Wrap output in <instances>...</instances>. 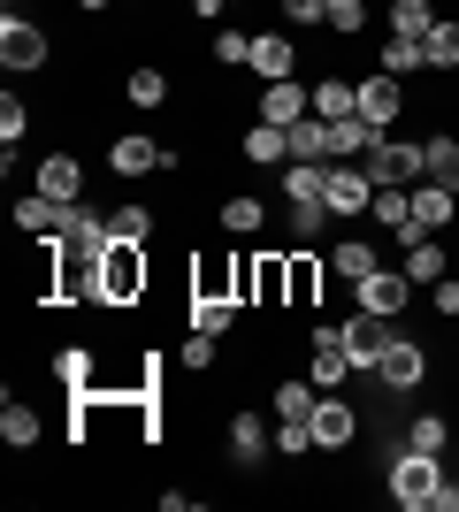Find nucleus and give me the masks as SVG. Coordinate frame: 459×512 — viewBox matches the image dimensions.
Masks as SVG:
<instances>
[{"instance_id": "4468645a", "label": "nucleus", "mask_w": 459, "mask_h": 512, "mask_svg": "<svg viewBox=\"0 0 459 512\" xmlns=\"http://www.w3.org/2000/svg\"><path fill=\"white\" fill-rule=\"evenodd\" d=\"M452 214H459V192H444V184H414V230L444 237V230H452Z\"/></svg>"}, {"instance_id": "a19ab883", "label": "nucleus", "mask_w": 459, "mask_h": 512, "mask_svg": "<svg viewBox=\"0 0 459 512\" xmlns=\"http://www.w3.org/2000/svg\"><path fill=\"white\" fill-rule=\"evenodd\" d=\"M215 62L245 69V62H253V39H245V31H215Z\"/></svg>"}, {"instance_id": "a211bd4d", "label": "nucleus", "mask_w": 459, "mask_h": 512, "mask_svg": "<svg viewBox=\"0 0 459 512\" xmlns=\"http://www.w3.org/2000/svg\"><path fill=\"white\" fill-rule=\"evenodd\" d=\"M16 230H23V237H62V199L23 192V199H16Z\"/></svg>"}, {"instance_id": "bb28decb", "label": "nucleus", "mask_w": 459, "mask_h": 512, "mask_svg": "<svg viewBox=\"0 0 459 512\" xmlns=\"http://www.w3.org/2000/svg\"><path fill=\"white\" fill-rule=\"evenodd\" d=\"M291 130V161H329V123L306 115V123H284Z\"/></svg>"}, {"instance_id": "423d86ee", "label": "nucleus", "mask_w": 459, "mask_h": 512, "mask_svg": "<svg viewBox=\"0 0 459 512\" xmlns=\"http://www.w3.org/2000/svg\"><path fill=\"white\" fill-rule=\"evenodd\" d=\"M421 375H429V352H421L414 337H391V344H383V360H375V383H383V390H414Z\"/></svg>"}, {"instance_id": "a18cd8bd", "label": "nucleus", "mask_w": 459, "mask_h": 512, "mask_svg": "<svg viewBox=\"0 0 459 512\" xmlns=\"http://www.w3.org/2000/svg\"><path fill=\"white\" fill-rule=\"evenodd\" d=\"M23 130H31V115H23L16 100H0V146L16 153V138H23Z\"/></svg>"}, {"instance_id": "f03ea898", "label": "nucleus", "mask_w": 459, "mask_h": 512, "mask_svg": "<svg viewBox=\"0 0 459 512\" xmlns=\"http://www.w3.org/2000/svg\"><path fill=\"white\" fill-rule=\"evenodd\" d=\"M146 291V245H108L100 253V306H131Z\"/></svg>"}, {"instance_id": "37998d69", "label": "nucleus", "mask_w": 459, "mask_h": 512, "mask_svg": "<svg viewBox=\"0 0 459 512\" xmlns=\"http://www.w3.org/2000/svg\"><path fill=\"white\" fill-rule=\"evenodd\" d=\"M176 367H215V337H207V329H192V344H184V352H176Z\"/></svg>"}, {"instance_id": "7ed1b4c3", "label": "nucleus", "mask_w": 459, "mask_h": 512, "mask_svg": "<svg viewBox=\"0 0 459 512\" xmlns=\"http://www.w3.org/2000/svg\"><path fill=\"white\" fill-rule=\"evenodd\" d=\"M322 199H329V214H337V222L368 214V207H375V176H368V161H329Z\"/></svg>"}, {"instance_id": "c85d7f7f", "label": "nucleus", "mask_w": 459, "mask_h": 512, "mask_svg": "<svg viewBox=\"0 0 459 512\" xmlns=\"http://www.w3.org/2000/svg\"><path fill=\"white\" fill-rule=\"evenodd\" d=\"M429 23H437L429 0H391V39H429Z\"/></svg>"}, {"instance_id": "f704fd0d", "label": "nucleus", "mask_w": 459, "mask_h": 512, "mask_svg": "<svg viewBox=\"0 0 459 512\" xmlns=\"http://www.w3.org/2000/svg\"><path fill=\"white\" fill-rule=\"evenodd\" d=\"M421 153H429V184H444V192H459V146H452V138H429V146H421Z\"/></svg>"}, {"instance_id": "f8f14e48", "label": "nucleus", "mask_w": 459, "mask_h": 512, "mask_svg": "<svg viewBox=\"0 0 459 512\" xmlns=\"http://www.w3.org/2000/svg\"><path fill=\"white\" fill-rule=\"evenodd\" d=\"M115 176H146V169H176V153L169 146H153V138H115L108 146Z\"/></svg>"}, {"instance_id": "09e8293b", "label": "nucleus", "mask_w": 459, "mask_h": 512, "mask_svg": "<svg viewBox=\"0 0 459 512\" xmlns=\"http://www.w3.org/2000/svg\"><path fill=\"white\" fill-rule=\"evenodd\" d=\"M77 8H108V0H77Z\"/></svg>"}, {"instance_id": "ddd939ff", "label": "nucleus", "mask_w": 459, "mask_h": 512, "mask_svg": "<svg viewBox=\"0 0 459 512\" xmlns=\"http://www.w3.org/2000/svg\"><path fill=\"white\" fill-rule=\"evenodd\" d=\"M375 138H383V130H375L368 115H337V123H329V161H368Z\"/></svg>"}, {"instance_id": "ea45409f", "label": "nucleus", "mask_w": 459, "mask_h": 512, "mask_svg": "<svg viewBox=\"0 0 459 512\" xmlns=\"http://www.w3.org/2000/svg\"><path fill=\"white\" fill-rule=\"evenodd\" d=\"M329 31H337V39L368 31V0H329Z\"/></svg>"}, {"instance_id": "5701e85b", "label": "nucleus", "mask_w": 459, "mask_h": 512, "mask_svg": "<svg viewBox=\"0 0 459 512\" xmlns=\"http://www.w3.org/2000/svg\"><path fill=\"white\" fill-rule=\"evenodd\" d=\"M314 115H322V123H337V115H360V85H345V77H322V85H314Z\"/></svg>"}, {"instance_id": "c9c22d12", "label": "nucleus", "mask_w": 459, "mask_h": 512, "mask_svg": "<svg viewBox=\"0 0 459 512\" xmlns=\"http://www.w3.org/2000/svg\"><path fill=\"white\" fill-rule=\"evenodd\" d=\"M123 92H131V107H161V100H169V77H161L153 62H138V69H131V85H123Z\"/></svg>"}, {"instance_id": "39448f33", "label": "nucleus", "mask_w": 459, "mask_h": 512, "mask_svg": "<svg viewBox=\"0 0 459 512\" xmlns=\"http://www.w3.org/2000/svg\"><path fill=\"white\" fill-rule=\"evenodd\" d=\"M352 344H345V329H314V367H306V375H314V390H345V375H352Z\"/></svg>"}, {"instance_id": "9d476101", "label": "nucleus", "mask_w": 459, "mask_h": 512, "mask_svg": "<svg viewBox=\"0 0 459 512\" xmlns=\"http://www.w3.org/2000/svg\"><path fill=\"white\" fill-rule=\"evenodd\" d=\"M306 115H314V85H299V77L261 92V123H306Z\"/></svg>"}, {"instance_id": "de8ad7c7", "label": "nucleus", "mask_w": 459, "mask_h": 512, "mask_svg": "<svg viewBox=\"0 0 459 512\" xmlns=\"http://www.w3.org/2000/svg\"><path fill=\"white\" fill-rule=\"evenodd\" d=\"M437 306H444V314L459 321V276H444V283H437Z\"/></svg>"}, {"instance_id": "473e14b6", "label": "nucleus", "mask_w": 459, "mask_h": 512, "mask_svg": "<svg viewBox=\"0 0 459 512\" xmlns=\"http://www.w3.org/2000/svg\"><path fill=\"white\" fill-rule=\"evenodd\" d=\"M322 222H337V214H329V199H291V237H299V245H314V237H322Z\"/></svg>"}, {"instance_id": "c756f323", "label": "nucleus", "mask_w": 459, "mask_h": 512, "mask_svg": "<svg viewBox=\"0 0 459 512\" xmlns=\"http://www.w3.org/2000/svg\"><path fill=\"white\" fill-rule=\"evenodd\" d=\"M314 406H322L314 375H306V383H284V390H276V421H314Z\"/></svg>"}, {"instance_id": "7c9ffc66", "label": "nucleus", "mask_w": 459, "mask_h": 512, "mask_svg": "<svg viewBox=\"0 0 459 512\" xmlns=\"http://www.w3.org/2000/svg\"><path fill=\"white\" fill-rule=\"evenodd\" d=\"M421 54H429V69H459V23H429V39H421Z\"/></svg>"}, {"instance_id": "dca6fc26", "label": "nucleus", "mask_w": 459, "mask_h": 512, "mask_svg": "<svg viewBox=\"0 0 459 512\" xmlns=\"http://www.w3.org/2000/svg\"><path fill=\"white\" fill-rule=\"evenodd\" d=\"M245 69H261V85H284L291 69H299V54H291L284 31H261V39H253V62H245Z\"/></svg>"}, {"instance_id": "2f4dec72", "label": "nucleus", "mask_w": 459, "mask_h": 512, "mask_svg": "<svg viewBox=\"0 0 459 512\" xmlns=\"http://www.w3.org/2000/svg\"><path fill=\"white\" fill-rule=\"evenodd\" d=\"M0 436H8V444H39V413L23 406V398H8V406H0Z\"/></svg>"}, {"instance_id": "79ce46f5", "label": "nucleus", "mask_w": 459, "mask_h": 512, "mask_svg": "<svg viewBox=\"0 0 459 512\" xmlns=\"http://www.w3.org/2000/svg\"><path fill=\"white\" fill-rule=\"evenodd\" d=\"M276 451H284V459L314 451V428H306V421H276Z\"/></svg>"}, {"instance_id": "6e6552de", "label": "nucleus", "mask_w": 459, "mask_h": 512, "mask_svg": "<svg viewBox=\"0 0 459 512\" xmlns=\"http://www.w3.org/2000/svg\"><path fill=\"white\" fill-rule=\"evenodd\" d=\"M0 62L16 69V77H23V69H46V31H39V23H23V16H8V23H0Z\"/></svg>"}, {"instance_id": "c03bdc74", "label": "nucleus", "mask_w": 459, "mask_h": 512, "mask_svg": "<svg viewBox=\"0 0 459 512\" xmlns=\"http://www.w3.org/2000/svg\"><path fill=\"white\" fill-rule=\"evenodd\" d=\"M54 375H62L69 390H85V383H92V352H62V360H54Z\"/></svg>"}, {"instance_id": "a878e982", "label": "nucleus", "mask_w": 459, "mask_h": 512, "mask_svg": "<svg viewBox=\"0 0 459 512\" xmlns=\"http://www.w3.org/2000/svg\"><path fill=\"white\" fill-rule=\"evenodd\" d=\"M284 268H291V306L322 299V260H314V253H284Z\"/></svg>"}, {"instance_id": "412c9836", "label": "nucleus", "mask_w": 459, "mask_h": 512, "mask_svg": "<svg viewBox=\"0 0 459 512\" xmlns=\"http://www.w3.org/2000/svg\"><path fill=\"white\" fill-rule=\"evenodd\" d=\"M253 299H261V306H291V268H284V253H261V260H253Z\"/></svg>"}, {"instance_id": "cd10ccee", "label": "nucleus", "mask_w": 459, "mask_h": 512, "mask_svg": "<svg viewBox=\"0 0 459 512\" xmlns=\"http://www.w3.org/2000/svg\"><path fill=\"white\" fill-rule=\"evenodd\" d=\"M108 237H115V245H146V237H153V214L138 207V199H123V207L108 214Z\"/></svg>"}, {"instance_id": "aec40b11", "label": "nucleus", "mask_w": 459, "mask_h": 512, "mask_svg": "<svg viewBox=\"0 0 459 512\" xmlns=\"http://www.w3.org/2000/svg\"><path fill=\"white\" fill-rule=\"evenodd\" d=\"M245 161H253V169L291 161V130H284V123H253V130H245Z\"/></svg>"}, {"instance_id": "49530a36", "label": "nucleus", "mask_w": 459, "mask_h": 512, "mask_svg": "<svg viewBox=\"0 0 459 512\" xmlns=\"http://www.w3.org/2000/svg\"><path fill=\"white\" fill-rule=\"evenodd\" d=\"M284 23H329V0H284Z\"/></svg>"}, {"instance_id": "58836bf2", "label": "nucleus", "mask_w": 459, "mask_h": 512, "mask_svg": "<svg viewBox=\"0 0 459 512\" xmlns=\"http://www.w3.org/2000/svg\"><path fill=\"white\" fill-rule=\"evenodd\" d=\"M238 321V299H192V329H207V337H222Z\"/></svg>"}, {"instance_id": "e433bc0d", "label": "nucleus", "mask_w": 459, "mask_h": 512, "mask_svg": "<svg viewBox=\"0 0 459 512\" xmlns=\"http://www.w3.org/2000/svg\"><path fill=\"white\" fill-rule=\"evenodd\" d=\"M383 69H391V77H414V69H429L421 39H383Z\"/></svg>"}, {"instance_id": "20e7f679", "label": "nucleus", "mask_w": 459, "mask_h": 512, "mask_svg": "<svg viewBox=\"0 0 459 512\" xmlns=\"http://www.w3.org/2000/svg\"><path fill=\"white\" fill-rule=\"evenodd\" d=\"M368 176L375 184H421V176H429V153L406 146V138H375L368 146Z\"/></svg>"}, {"instance_id": "72a5a7b5", "label": "nucleus", "mask_w": 459, "mask_h": 512, "mask_svg": "<svg viewBox=\"0 0 459 512\" xmlns=\"http://www.w3.org/2000/svg\"><path fill=\"white\" fill-rule=\"evenodd\" d=\"M444 444H452V428H444V413H421V421L406 428V451H429V459H444Z\"/></svg>"}, {"instance_id": "2eb2a0df", "label": "nucleus", "mask_w": 459, "mask_h": 512, "mask_svg": "<svg viewBox=\"0 0 459 512\" xmlns=\"http://www.w3.org/2000/svg\"><path fill=\"white\" fill-rule=\"evenodd\" d=\"M383 321H391V314H368V306L345 321V344H352V360H360V367L383 360V344H391V329H383Z\"/></svg>"}, {"instance_id": "4c0bfd02", "label": "nucleus", "mask_w": 459, "mask_h": 512, "mask_svg": "<svg viewBox=\"0 0 459 512\" xmlns=\"http://www.w3.org/2000/svg\"><path fill=\"white\" fill-rule=\"evenodd\" d=\"M322 176H329V161H291V169H284V192L291 199H322Z\"/></svg>"}, {"instance_id": "6ab92c4d", "label": "nucleus", "mask_w": 459, "mask_h": 512, "mask_svg": "<svg viewBox=\"0 0 459 512\" xmlns=\"http://www.w3.org/2000/svg\"><path fill=\"white\" fill-rule=\"evenodd\" d=\"M368 214H375L391 237H398V230H414V184H375V207H368Z\"/></svg>"}, {"instance_id": "393cba45", "label": "nucleus", "mask_w": 459, "mask_h": 512, "mask_svg": "<svg viewBox=\"0 0 459 512\" xmlns=\"http://www.w3.org/2000/svg\"><path fill=\"white\" fill-rule=\"evenodd\" d=\"M222 230H230V237H253V230H268V207H261L253 192L222 199Z\"/></svg>"}, {"instance_id": "f257e3e1", "label": "nucleus", "mask_w": 459, "mask_h": 512, "mask_svg": "<svg viewBox=\"0 0 459 512\" xmlns=\"http://www.w3.org/2000/svg\"><path fill=\"white\" fill-rule=\"evenodd\" d=\"M437 490H444V459H429V451H398L391 459V497L406 512H437Z\"/></svg>"}, {"instance_id": "b1692460", "label": "nucleus", "mask_w": 459, "mask_h": 512, "mask_svg": "<svg viewBox=\"0 0 459 512\" xmlns=\"http://www.w3.org/2000/svg\"><path fill=\"white\" fill-rule=\"evenodd\" d=\"M329 268H337V276H345V283H360V276H375L383 260H375V245H360V237H345V245H329Z\"/></svg>"}, {"instance_id": "8fccbe9b", "label": "nucleus", "mask_w": 459, "mask_h": 512, "mask_svg": "<svg viewBox=\"0 0 459 512\" xmlns=\"http://www.w3.org/2000/svg\"><path fill=\"white\" fill-rule=\"evenodd\" d=\"M222 8H230V0H222Z\"/></svg>"}, {"instance_id": "9b49d317", "label": "nucleus", "mask_w": 459, "mask_h": 512, "mask_svg": "<svg viewBox=\"0 0 459 512\" xmlns=\"http://www.w3.org/2000/svg\"><path fill=\"white\" fill-rule=\"evenodd\" d=\"M31 192H46V199H85V169H77V161H69V153H46L39 161V176H31Z\"/></svg>"}, {"instance_id": "f3484780", "label": "nucleus", "mask_w": 459, "mask_h": 512, "mask_svg": "<svg viewBox=\"0 0 459 512\" xmlns=\"http://www.w3.org/2000/svg\"><path fill=\"white\" fill-rule=\"evenodd\" d=\"M360 115H368L375 130H383V123H398V77H391V69L360 77Z\"/></svg>"}, {"instance_id": "1a4fd4ad", "label": "nucleus", "mask_w": 459, "mask_h": 512, "mask_svg": "<svg viewBox=\"0 0 459 512\" xmlns=\"http://www.w3.org/2000/svg\"><path fill=\"white\" fill-rule=\"evenodd\" d=\"M306 428H314V444H322V451H345L352 436H360V413H352L337 390H322V406H314V421H306Z\"/></svg>"}, {"instance_id": "0eeeda50", "label": "nucleus", "mask_w": 459, "mask_h": 512, "mask_svg": "<svg viewBox=\"0 0 459 512\" xmlns=\"http://www.w3.org/2000/svg\"><path fill=\"white\" fill-rule=\"evenodd\" d=\"M352 291H360V306H368V314H406L414 276H406V268H375V276H360Z\"/></svg>"}, {"instance_id": "4be33fe9", "label": "nucleus", "mask_w": 459, "mask_h": 512, "mask_svg": "<svg viewBox=\"0 0 459 512\" xmlns=\"http://www.w3.org/2000/svg\"><path fill=\"white\" fill-rule=\"evenodd\" d=\"M261 451H276V436H268L253 413H238V421H230V459H238V467H261Z\"/></svg>"}]
</instances>
